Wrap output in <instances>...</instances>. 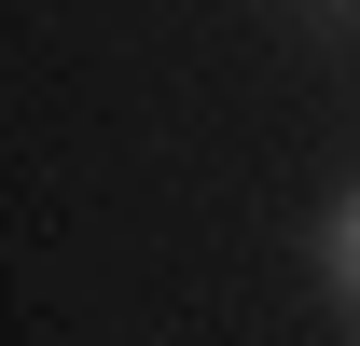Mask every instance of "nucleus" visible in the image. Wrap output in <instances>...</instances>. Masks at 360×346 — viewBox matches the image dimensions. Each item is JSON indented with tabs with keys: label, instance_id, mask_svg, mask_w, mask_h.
<instances>
[{
	"label": "nucleus",
	"instance_id": "f257e3e1",
	"mask_svg": "<svg viewBox=\"0 0 360 346\" xmlns=\"http://www.w3.org/2000/svg\"><path fill=\"white\" fill-rule=\"evenodd\" d=\"M333 263H347V291H360V208H347V236H333Z\"/></svg>",
	"mask_w": 360,
	"mask_h": 346
}]
</instances>
